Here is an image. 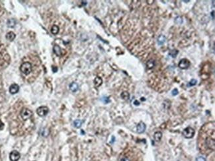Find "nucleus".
<instances>
[{"label": "nucleus", "mask_w": 215, "mask_h": 161, "mask_svg": "<svg viewBox=\"0 0 215 161\" xmlns=\"http://www.w3.org/2000/svg\"><path fill=\"white\" fill-rule=\"evenodd\" d=\"M177 54H178V51H177V50H172L171 52H170V55L172 56V58H176V56L177 55Z\"/></svg>", "instance_id": "obj_22"}, {"label": "nucleus", "mask_w": 215, "mask_h": 161, "mask_svg": "<svg viewBox=\"0 0 215 161\" xmlns=\"http://www.w3.org/2000/svg\"><path fill=\"white\" fill-rule=\"evenodd\" d=\"M19 90V86L17 84H12L9 87V92L12 94L17 93Z\"/></svg>", "instance_id": "obj_7"}, {"label": "nucleus", "mask_w": 215, "mask_h": 161, "mask_svg": "<svg viewBox=\"0 0 215 161\" xmlns=\"http://www.w3.org/2000/svg\"><path fill=\"white\" fill-rule=\"evenodd\" d=\"M53 51H54V53L55 54L58 56H62V49L58 45L56 44V45L54 46Z\"/></svg>", "instance_id": "obj_9"}, {"label": "nucleus", "mask_w": 215, "mask_h": 161, "mask_svg": "<svg viewBox=\"0 0 215 161\" xmlns=\"http://www.w3.org/2000/svg\"><path fill=\"white\" fill-rule=\"evenodd\" d=\"M49 112V110L48 108V107L46 106H40L37 108L36 110V113L40 117H44L46 115H47V114Z\"/></svg>", "instance_id": "obj_4"}, {"label": "nucleus", "mask_w": 215, "mask_h": 161, "mask_svg": "<svg viewBox=\"0 0 215 161\" xmlns=\"http://www.w3.org/2000/svg\"><path fill=\"white\" fill-rule=\"evenodd\" d=\"M213 15V19H215V11H213V12H211V16Z\"/></svg>", "instance_id": "obj_30"}, {"label": "nucleus", "mask_w": 215, "mask_h": 161, "mask_svg": "<svg viewBox=\"0 0 215 161\" xmlns=\"http://www.w3.org/2000/svg\"><path fill=\"white\" fill-rule=\"evenodd\" d=\"M41 135L43 137H47L48 135H49V130L48 129H43L41 131Z\"/></svg>", "instance_id": "obj_20"}, {"label": "nucleus", "mask_w": 215, "mask_h": 161, "mask_svg": "<svg viewBox=\"0 0 215 161\" xmlns=\"http://www.w3.org/2000/svg\"><path fill=\"white\" fill-rule=\"evenodd\" d=\"M155 66V62L154 60H150L147 62L146 64V66H147V68L149 69H152Z\"/></svg>", "instance_id": "obj_18"}, {"label": "nucleus", "mask_w": 215, "mask_h": 161, "mask_svg": "<svg viewBox=\"0 0 215 161\" xmlns=\"http://www.w3.org/2000/svg\"><path fill=\"white\" fill-rule=\"evenodd\" d=\"M20 71L25 75H29L32 71V65L30 62H24L23 64H21V67H20Z\"/></svg>", "instance_id": "obj_1"}, {"label": "nucleus", "mask_w": 215, "mask_h": 161, "mask_svg": "<svg viewBox=\"0 0 215 161\" xmlns=\"http://www.w3.org/2000/svg\"><path fill=\"white\" fill-rule=\"evenodd\" d=\"M121 98H122L123 99L125 100H127L129 99V98H130V94L127 92H123L121 94Z\"/></svg>", "instance_id": "obj_19"}, {"label": "nucleus", "mask_w": 215, "mask_h": 161, "mask_svg": "<svg viewBox=\"0 0 215 161\" xmlns=\"http://www.w3.org/2000/svg\"><path fill=\"white\" fill-rule=\"evenodd\" d=\"M21 116L22 119L23 120H27L28 119L31 117L32 116V112L28 108H24L22 109V110L21 111Z\"/></svg>", "instance_id": "obj_2"}, {"label": "nucleus", "mask_w": 215, "mask_h": 161, "mask_svg": "<svg viewBox=\"0 0 215 161\" xmlns=\"http://www.w3.org/2000/svg\"><path fill=\"white\" fill-rule=\"evenodd\" d=\"M166 42V37L164 35H160L158 38V43L160 45H162L163 44L165 43Z\"/></svg>", "instance_id": "obj_15"}, {"label": "nucleus", "mask_w": 215, "mask_h": 161, "mask_svg": "<svg viewBox=\"0 0 215 161\" xmlns=\"http://www.w3.org/2000/svg\"><path fill=\"white\" fill-rule=\"evenodd\" d=\"M183 135L186 139H191L195 135V130L192 127H187L183 131Z\"/></svg>", "instance_id": "obj_3"}, {"label": "nucleus", "mask_w": 215, "mask_h": 161, "mask_svg": "<svg viewBox=\"0 0 215 161\" xmlns=\"http://www.w3.org/2000/svg\"><path fill=\"white\" fill-rule=\"evenodd\" d=\"M196 161H206V159L203 157H198L196 159Z\"/></svg>", "instance_id": "obj_26"}, {"label": "nucleus", "mask_w": 215, "mask_h": 161, "mask_svg": "<svg viewBox=\"0 0 215 161\" xmlns=\"http://www.w3.org/2000/svg\"><path fill=\"white\" fill-rule=\"evenodd\" d=\"M190 62L187 59H182L179 63V68L181 69H187L190 66Z\"/></svg>", "instance_id": "obj_5"}, {"label": "nucleus", "mask_w": 215, "mask_h": 161, "mask_svg": "<svg viewBox=\"0 0 215 161\" xmlns=\"http://www.w3.org/2000/svg\"><path fill=\"white\" fill-rule=\"evenodd\" d=\"M21 157L20 153L17 151H13L9 155V159L11 161H18Z\"/></svg>", "instance_id": "obj_6"}, {"label": "nucleus", "mask_w": 215, "mask_h": 161, "mask_svg": "<svg viewBox=\"0 0 215 161\" xmlns=\"http://www.w3.org/2000/svg\"><path fill=\"white\" fill-rule=\"evenodd\" d=\"M15 34L13 32H12V31H10V32H7V34H6V38H7V40H9V41H13V40L15 38Z\"/></svg>", "instance_id": "obj_10"}, {"label": "nucleus", "mask_w": 215, "mask_h": 161, "mask_svg": "<svg viewBox=\"0 0 215 161\" xmlns=\"http://www.w3.org/2000/svg\"><path fill=\"white\" fill-rule=\"evenodd\" d=\"M197 83V81L196 79H191L190 80V82H189V86H195Z\"/></svg>", "instance_id": "obj_23"}, {"label": "nucleus", "mask_w": 215, "mask_h": 161, "mask_svg": "<svg viewBox=\"0 0 215 161\" xmlns=\"http://www.w3.org/2000/svg\"><path fill=\"white\" fill-rule=\"evenodd\" d=\"M59 32V27L56 25H53L52 28H51V32L53 34H57Z\"/></svg>", "instance_id": "obj_17"}, {"label": "nucleus", "mask_w": 215, "mask_h": 161, "mask_svg": "<svg viewBox=\"0 0 215 161\" xmlns=\"http://www.w3.org/2000/svg\"><path fill=\"white\" fill-rule=\"evenodd\" d=\"M102 100L103 101L104 103H105V104L109 103V102H110L109 98L108 97H103V98H102Z\"/></svg>", "instance_id": "obj_24"}, {"label": "nucleus", "mask_w": 215, "mask_h": 161, "mask_svg": "<svg viewBox=\"0 0 215 161\" xmlns=\"http://www.w3.org/2000/svg\"><path fill=\"white\" fill-rule=\"evenodd\" d=\"M82 123H83V121L80 120H76L74 122V127H76V128H80L82 125Z\"/></svg>", "instance_id": "obj_16"}, {"label": "nucleus", "mask_w": 215, "mask_h": 161, "mask_svg": "<svg viewBox=\"0 0 215 161\" xmlns=\"http://www.w3.org/2000/svg\"><path fill=\"white\" fill-rule=\"evenodd\" d=\"M120 161H130V160L127 158H123V159H121Z\"/></svg>", "instance_id": "obj_27"}, {"label": "nucleus", "mask_w": 215, "mask_h": 161, "mask_svg": "<svg viewBox=\"0 0 215 161\" xmlns=\"http://www.w3.org/2000/svg\"><path fill=\"white\" fill-rule=\"evenodd\" d=\"M146 126L145 124L143 122H140L139 124H138V126L136 127V129H137V132L138 133H144L146 130Z\"/></svg>", "instance_id": "obj_8"}, {"label": "nucleus", "mask_w": 215, "mask_h": 161, "mask_svg": "<svg viewBox=\"0 0 215 161\" xmlns=\"http://www.w3.org/2000/svg\"><path fill=\"white\" fill-rule=\"evenodd\" d=\"M103 82V80L101 77H95V79H94V84L95 87H99V86H101Z\"/></svg>", "instance_id": "obj_13"}, {"label": "nucleus", "mask_w": 215, "mask_h": 161, "mask_svg": "<svg viewBox=\"0 0 215 161\" xmlns=\"http://www.w3.org/2000/svg\"><path fill=\"white\" fill-rule=\"evenodd\" d=\"M78 88H79V86H78V84H77L76 82H73L70 84V90H71V91H72L73 92H76V91L78 90Z\"/></svg>", "instance_id": "obj_11"}, {"label": "nucleus", "mask_w": 215, "mask_h": 161, "mask_svg": "<svg viewBox=\"0 0 215 161\" xmlns=\"http://www.w3.org/2000/svg\"><path fill=\"white\" fill-rule=\"evenodd\" d=\"M178 93H179V92H178V90H177V88H175V89H174V90H172V94L173 96H176L178 94Z\"/></svg>", "instance_id": "obj_25"}, {"label": "nucleus", "mask_w": 215, "mask_h": 161, "mask_svg": "<svg viewBox=\"0 0 215 161\" xmlns=\"http://www.w3.org/2000/svg\"><path fill=\"white\" fill-rule=\"evenodd\" d=\"M154 137L155 141H157V142H159V141H160V140L162 139V133L161 131H156V132H155Z\"/></svg>", "instance_id": "obj_12"}, {"label": "nucleus", "mask_w": 215, "mask_h": 161, "mask_svg": "<svg viewBox=\"0 0 215 161\" xmlns=\"http://www.w3.org/2000/svg\"><path fill=\"white\" fill-rule=\"evenodd\" d=\"M7 26L10 27V28H13V27L15 26V24H16V21H15V19H9V20L7 21Z\"/></svg>", "instance_id": "obj_14"}, {"label": "nucleus", "mask_w": 215, "mask_h": 161, "mask_svg": "<svg viewBox=\"0 0 215 161\" xmlns=\"http://www.w3.org/2000/svg\"><path fill=\"white\" fill-rule=\"evenodd\" d=\"M57 68L56 67H54V66H52V71H53V72H56L57 71Z\"/></svg>", "instance_id": "obj_28"}, {"label": "nucleus", "mask_w": 215, "mask_h": 161, "mask_svg": "<svg viewBox=\"0 0 215 161\" xmlns=\"http://www.w3.org/2000/svg\"><path fill=\"white\" fill-rule=\"evenodd\" d=\"M134 105H136V106H138V105L140 104V102L138 101H137V100H135V101L134 102Z\"/></svg>", "instance_id": "obj_29"}, {"label": "nucleus", "mask_w": 215, "mask_h": 161, "mask_svg": "<svg viewBox=\"0 0 215 161\" xmlns=\"http://www.w3.org/2000/svg\"><path fill=\"white\" fill-rule=\"evenodd\" d=\"M189 1H184V2H189Z\"/></svg>", "instance_id": "obj_31"}, {"label": "nucleus", "mask_w": 215, "mask_h": 161, "mask_svg": "<svg viewBox=\"0 0 215 161\" xmlns=\"http://www.w3.org/2000/svg\"><path fill=\"white\" fill-rule=\"evenodd\" d=\"M175 23L178 24H182V23H183V19H182V18H181V17H177L176 19H175Z\"/></svg>", "instance_id": "obj_21"}]
</instances>
